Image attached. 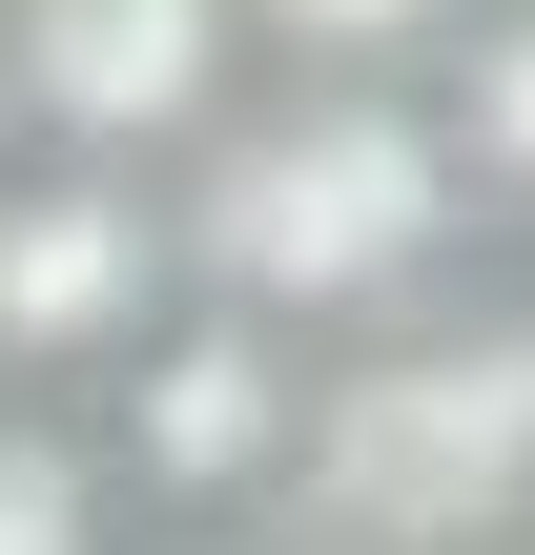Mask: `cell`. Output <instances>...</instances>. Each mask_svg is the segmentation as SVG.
I'll return each instance as SVG.
<instances>
[{
  "instance_id": "obj_1",
  "label": "cell",
  "mask_w": 535,
  "mask_h": 555,
  "mask_svg": "<svg viewBox=\"0 0 535 555\" xmlns=\"http://www.w3.org/2000/svg\"><path fill=\"white\" fill-rule=\"evenodd\" d=\"M165 247H186L206 309H247V330L309 350V330L433 309L454 247H474V185H454V144H433L412 82H268V103H227V124L186 144Z\"/></svg>"
},
{
  "instance_id": "obj_2",
  "label": "cell",
  "mask_w": 535,
  "mask_h": 555,
  "mask_svg": "<svg viewBox=\"0 0 535 555\" xmlns=\"http://www.w3.org/2000/svg\"><path fill=\"white\" fill-rule=\"evenodd\" d=\"M289 535L309 555H515L535 535V309H392L351 371H309Z\"/></svg>"
},
{
  "instance_id": "obj_3",
  "label": "cell",
  "mask_w": 535,
  "mask_h": 555,
  "mask_svg": "<svg viewBox=\"0 0 535 555\" xmlns=\"http://www.w3.org/2000/svg\"><path fill=\"white\" fill-rule=\"evenodd\" d=\"M289 433H309V350L186 288V309L103 371V433H82V453H103L124 515L206 535V515H268V494H289Z\"/></svg>"
},
{
  "instance_id": "obj_4",
  "label": "cell",
  "mask_w": 535,
  "mask_h": 555,
  "mask_svg": "<svg viewBox=\"0 0 535 555\" xmlns=\"http://www.w3.org/2000/svg\"><path fill=\"white\" fill-rule=\"evenodd\" d=\"M247 82L227 0H0V103L41 165H186Z\"/></svg>"
},
{
  "instance_id": "obj_5",
  "label": "cell",
  "mask_w": 535,
  "mask_h": 555,
  "mask_svg": "<svg viewBox=\"0 0 535 555\" xmlns=\"http://www.w3.org/2000/svg\"><path fill=\"white\" fill-rule=\"evenodd\" d=\"M165 309H186V247L144 165H0V371L21 391L124 371Z\"/></svg>"
},
{
  "instance_id": "obj_6",
  "label": "cell",
  "mask_w": 535,
  "mask_h": 555,
  "mask_svg": "<svg viewBox=\"0 0 535 555\" xmlns=\"http://www.w3.org/2000/svg\"><path fill=\"white\" fill-rule=\"evenodd\" d=\"M454 185L474 206H535V0H474L454 21V103H433Z\"/></svg>"
},
{
  "instance_id": "obj_7",
  "label": "cell",
  "mask_w": 535,
  "mask_h": 555,
  "mask_svg": "<svg viewBox=\"0 0 535 555\" xmlns=\"http://www.w3.org/2000/svg\"><path fill=\"white\" fill-rule=\"evenodd\" d=\"M0 555H124V494H103L82 412H0Z\"/></svg>"
},
{
  "instance_id": "obj_8",
  "label": "cell",
  "mask_w": 535,
  "mask_h": 555,
  "mask_svg": "<svg viewBox=\"0 0 535 555\" xmlns=\"http://www.w3.org/2000/svg\"><path fill=\"white\" fill-rule=\"evenodd\" d=\"M227 21H247V62H289V82H371V62L454 41L474 0H227Z\"/></svg>"
},
{
  "instance_id": "obj_9",
  "label": "cell",
  "mask_w": 535,
  "mask_h": 555,
  "mask_svg": "<svg viewBox=\"0 0 535 555\" xmlns=\"http://www.w3.org/2000/svg\"><path fill=\"white\" fill-rule=\"evenodd\" d=\"M165 555H309L289 515H206V535H165Z\"/></svg>"
},
{
  "instance_id": "obj_10",
  "label": "cell",
  "mask_w": 535,
  "mask_h": 555,
  "mask_svg": "<svg viewBox=\"0 0 535 555\" xmlns=\"http://www.w3.org/2000/svg\"><path fill=\"white\" fill-rule=\"evenodd\" d=\"M0 165H21V103H0Z\"/></svg>"
}]
</instances>
